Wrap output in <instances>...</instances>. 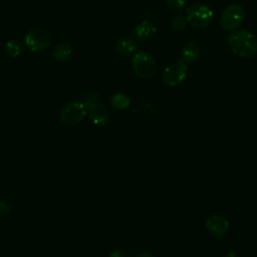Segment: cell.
<instances>
[{"mask_svg": "<svg viewBox=\"0 0 257 257\" xmlns=\"http://www.w3.org/2000/svg\"><path fill=\"white\" fill-rule=\"evenodd\" d=\"M87 114L90 120L96 125H105L109 119L107 108L100 102H96L87 107Z\"/></svg>", "mask_w": 257, "mask_h": 257, "instance_id": "cell-9", "label": "cell"}, {"mask_svg": "<svg viewBox=\"0 0 257 257\" xmlns=\"http://www.w3.org/2000/svg\"><path fill=\"white\" fill-rule=\"evenodd\" d=\"M224 257H240V256H239V254H238L236 251L230 250V251L226 252V254L224 255Z\"/></svg>", "mask_w": 257, "mask_h": 257, "instance_id": "cell-21", "label": "cell"}, {"mask_svg": "<svg viewBox=\"0 0 257 257\" xmlns=\"http://www.w3.org/2000/svg\"><path fill=\"white\" fill-rule=\"evenodd\" d=\"M188 76V64L181 58L165 68L162 74L163 81L169 86H177Z\"/></svg>", "mask_w": 257, "mask_h": 257, "instance_id": "cell-6", "label": "cell"}, {"mask_svg": "<svg viewBox=\"0 0 257 257\" xmlns=\"http://www.w3.org/2000/svg\"><path fill=\"white\" fill-rule=\"evenodd\" d=\"M132 69L138 77L149 79L157 70V62L150 53L138 51L132 58Z\"/></svg>", "mask_w": 257, "mask_h": 257, "instance_id": "cell-3", "label": "cell"}, {"mask_svg": "<svg viewBox=\"0 0 257 257\" xmlns=\"http://www.w3.org/2000/svg\"><path fill=\"white\" fill-rule=\"evenodd\" d=\"M116 51L123 56H128L135 53L138 49L137 42L130 37H122L118 39V41L115 44Z\"/></svg>", "mask_w": 257, "mask_h": 257, "instance_id": "cell-12", "label": "cell"}, {"mask_svg": "<svg viewBox=\"0 0 257 257\" xmlns=\"http://www.w3.org/2000/svg\"><path fill=\"white\" fill-rule=\"evenodd\" d=\"M109 257H131V255H130V253H128V251L126 249H124V248H117V249H114L110 253Z\"/></svg>", "mask_w": 257, "mask_h": 257, "instance_id": "cell-20", "label": "cell"}, {"mask_svg": "<svg viewBox=\"0 0 257 257\" xmlns=\"http://www.w3.org/2000/svg\"><path fill=\"white\" fill-rule=\"evenodd\" d=\"M110 104L115 109L123 110L131 105V98L126 94L115 93L110 98Z\"/></svg>", "mask_w": 257, "mask_h": 257, "instance_id": "cell-14", "label": "cell"}, {"mask_svg": "<svg viewBox=\"0 0 257 257\" xmlns=\"http://www.w3.org/2000/svg\"><path fill=\"white\" fill-rule=\"evenodd\" d=\"M186 18L193 27L205 28L213 22L214 12L206 4L195 3L187 7Z\"/></svg>", "mask_w": 257, "mask_h": 257, "instance_id": "cell-2", "label": "cell"}, {"mask_svg": "<svg viewBox=\"0 0 257 257\" xmlns=\"http://www.w3.org/2000/svg\"><path fill=\"white\" fill-rule=\"evenodd\" d=\"M228 44L232 52L240 57L251 58L257 54V38L249 30L232 31L228 36Z\"/></svg>", "mask_w": 257, "mask_h": 257, "instance_id": "cell-1", "label": "cell"}, {"mask_svg": "<svg viewBox=\"0 0 257 257\" xmlns=\"http://www.w3.org/2000/svg\"><path fill=\"white\" fill-rule=\"evenodd\" d=\"M11 207L5 201H0V217H6L10 214Z\"/></svg>", "mask_w": 257, "mask_h": 257, "instance_id": "cell-19", "label": "cell"}, {"mask_svg": "<svg viewBox=\"0 0 257 257\" xmlns=\"http://www.w3.org/2000/svg\"><path fill=\"white\" fill-rule=\"evenodd\" d=\"M200 55V48L196 41H188L182 49L181 59L187 64L194 63Z\"/></svg>", "mask_w": 257, "mask_h": 257, "instance_id": "cell-11", "label": "cell"}, {"mask_svg": "<svg viewBox=\"0 0 257 257\" xmlns=\"http://www.w3.org/2000/svg\"><path fill=\"white\" fill-rule=\"evenodd\" d=\"M72 54V47L68 43H59L52 51V56L56 61L64 62L70 58Z\"/></svg>", "mask_w": 257, "mask_h": 257, "instance_id": "cell-13", "label": "cell"}, {"mask_svg": "<svg viewBox=\"0 0 257 257\" xmlns=\"http://www.w3.org/2000/svg\"><path fill=\"white\" fill-rule=\"evenodd\" d=\"M24 42L29 50L33 52H41L48 48L50 44V37L45 30L32 28L25 34Z\"/></svg>", "mask_w": 257, "mask_h": 257, "instance_id": "cell-7", "label": "cell"}, {"mask_svg": "<svg viewBox=\"0 0 257 257\" xmlns=\"http://www.w3.org/2000/svg\"><path fill=\"white\" fill-rule=\"evenodd\" d=\"M157 32V27L153 21L146 19L140 22L134 29L135 37L140 41H147L151 39Z\"/></svg>", "mask_w": 257, "mask_h": 257, "instance_id": "cell-10", "label": "cell"}, {"mask_svg": "<svg viewBox=\"0 0 257 257\" xmlns=\"http://www.w3.org/2000/svg\"><path fill=\"white\" fill-rule=\"evenodd\" d=\"M98 99H99V94L97 92H91L89 93L86 98H85V101H84V104L86 107H89L90 105L98 102Z\"/></svg>", "mask_w": 257, "mask_h": 257, "instance_id": "cell-18", "label": "cell"}, {"mask_svg": "<svg viewBox=\"0 0 257 257\" xmlns=\"http://www.w3.org/2000/svg\"><path fill=\"white\" fill-rule=\"evenodd\" d=\"M166 3L168 8L174 12H182L187 8L186 0H167Z\"/></svg>", "mask_w": 257, "mask_h": 257, "instance_id": "cell-17", "label": "cell"}, {"mask_svg": "<svg viewBox=\"0 0 257 257\" xmlns=\"http://www.w3.org/2000/svg\"><path fill=\"white\" fill-rule=\"evenodd\" d=\"M87 114V107L80 101H70L65 103L59 113L60 121L67 126L79 124Z\"/></svg>", "mask_w": 257, "mask_h": 257, "instance_id": "cell-4", "label": "cell"}, {"mask_svg": "<svg viewBox=\"0 0 257 257\" xmlns=\"http://www.w3.org/2000/svg\"><path fill=\"white\" fill-rule=\"evenodd\" d=\"M245 18L244 8L239 4L228 5L220 18V25L226 31H234Z\"/></svg>", "mask_w": 257, "mask_h": 257, "instance_id": "cell-5", "label": "cell"}, {"mask_svg": "<svg viewBox=\"0 0 257 257\" xmlns=\"http://www.w3.org/2000/svg\"><path fill=\"white\" fill-rule=\"evenodd\" d=\"M137 257H154L153 255H151L150 253H141V254H139Z\"/></svg>", "mask_w": 257, "mask_h": 257, "instance_id": "cell-22", "label": "cell"}, {"mask_svg": "<svg viewBox=\"0 0 257 257\" xmlns=\"http://www.w3.org/2000/svg\"><path fill=\"white\" fill-rule=\"evenodd\" d=\"M4 49H5V52L8 56L12 57V58H15V57H18L21 55V53L23 52V46L22 44L16 40V39H10L8 40L6 43H5V46H4Z\"/></svg>", "mask_w": 257, "mask_h": 257, "instance_id": "cell-15", "label": "cell"}, {"mask_svg": "<svg viewBox=\"0 0 257 257\" xmlns=\"http://www.w3.org/2000/svg\"><path fill=\"white\" fill-rule=\"evenodd\" d=\"M187 18L183 15H177L172 18L171 20V27L175 31H183L187 26Z\"/></svg>", "mask_w": 257, "mask_h": 257, "instance_id": "cell-16", "label": "cell"}, {"mask_svg": "<svg viewBox=\"0 0 257 257\" xmlns=\"http://www.w3.org/2000/svg\"><path fill=\"white\" fill-rule=\"evenodd\" d=\"M205 226H206V229L208 230V232L215 237L224 236L229 229L228 221L220 215L210 216L207 219Z\"/></svg>", "mask_w": 257, "mask_h": 257, "instance_id": "cell-8", "label": "cell"}]
</instances>
